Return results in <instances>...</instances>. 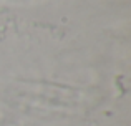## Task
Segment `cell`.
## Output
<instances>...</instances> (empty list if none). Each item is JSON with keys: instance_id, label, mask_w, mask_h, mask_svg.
<instances>
[]
</instances>
